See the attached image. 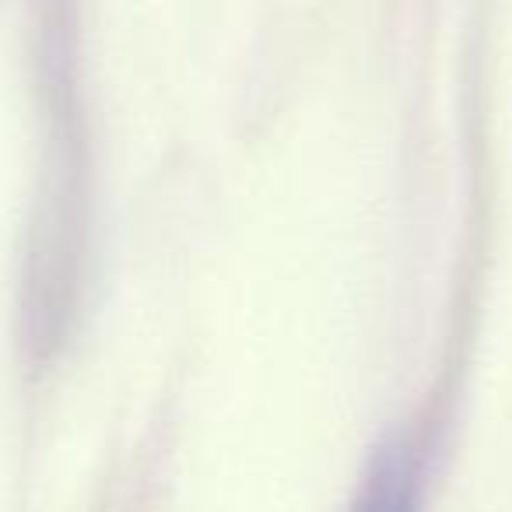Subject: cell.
<instances>
[{
    "instance_id": "1",
    "label": "cell",
    "mask_w": 512,
    "mask_h": 512,
    "mask_svg": "<svg viewBox=\"0 0 512 512\" xmlns=\"http://www.w3.org/2000/svg\"><path fill=\"white\" fill-rule=\"evenodd\" d=\"M358 512H414L411 470L400 460H386L372 477Z\"/></svg>"
}]
</instances>
